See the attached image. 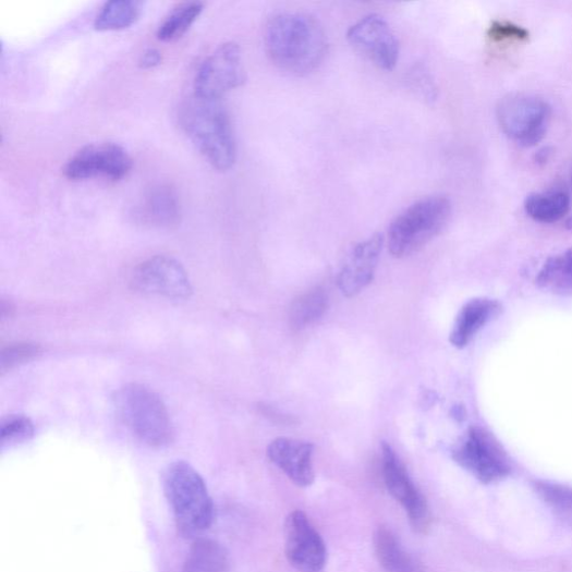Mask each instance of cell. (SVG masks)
<instances>
[{
    "label": "cell",
    "instance_id": "1",
    "mask_svg": "<svg viewBox=\"0 0 572 572\" xmlns=\"http://www.w3.org/2000/svg\"><path fill=\"white\" fill-rule=\"evenodd\" d=\"M264 47L271 62L292 75H306L322 64L328 39L319 21L303 13L275 15L264 33Z\"/></svg>",
    "mask_w": 572,
    "mask_h": 572
},
{
    "label": "cell",
    "instance_id": "2",
    "mask_svg": "<svg viewBox=\"0 0 572 572\" xmlns=\"http://www.w3.org/2000/svg\"><path fill=\"white\" fill-rule=\"evenodd\" d=\"M186 135L217 170L231 169L238 157L231 117L222 99H205L193 95L180 112Z\"/></svg>",
    "mask_w": 572,
    "mask_h": 572
},
{
    "label": "cell",
    "instance_id": "3",
    "mask_svg": "<svg viewBox=\"0 0 572 572\" xmlns=\"http://www.w3.org/2000/svg\"><path fill=\"white\" fill-rule=\"evenodd\" d=\"M162 482L180 532L192 537L207 531L214 519V506L199 473L186 462H174L166 468Z\"/></svg>",
    "mask_w": 572,
    "mask_h": 572
},
{
    "label": "cell",
    "instance_id": "4",
    "mask_svg": "<svg viewBox=\"0 0 572 572\" xmlns=\"http://www.w3.org/2000/svg\"><path fill=\"white\" fill-rule=\"evenodd\" d=\"M452 204L447 196L423 198L393 219L388 231L392 256H409L441 233L450 221Z\"/></svg>",
    "mask_w": 572,
    "mask_h": 572
},
{
    "label": "cell",
    "instance_id": "5",
    "mask_svg": "<svg viewBox=\"0 0 572 572\" xmlns=\"http://www.w3.org/2000/svg\"><path fill=\"white\" fill-rule=\"evenodd\" d=\"M115 402L121 419L142 442L153 448H163L171 442L172 424L154 390L139 384L126 385L117 393Z\"/></svg>",
    "mask_w": 572,
    "mask_h": 572
},
{
    "label": "cell",
    "instance_id": "6",
    "mask_svg": "<svg viewBox=\"0 0 572 572\" xmlns=\"http://www.w3.org/2000/svg\"><path fill=\"white\" fill-rule=\"evenodd\" d=\"M454 461L484 484L506 478L512 470L510 459L487 429L471 427L453 451Z\"/></svg>",
    "mask_w": 572,
    "mask_h": 572
},
{
    "label": "cell",
    "instance_id": "7",
    "mask_svg": "<svg viewBox=\"0 0 572 572\" xmlns=\"http://www.w3.org/2000/svg\"><path fill=\"white\" fill-rule=\"evenodd\" d=\"M497 115L509 138L522 147L532 148L546 136L550 107L538 97L509 95L499 102Z\"/></svg>",
    "mask_w": 572,
    "mask_h": 572
},
{
    "label": "cell",
    "instance_id": "8",
    "mask_svg": "<svg viewBox=\"0 0 572 572\" xmlns=\"http://www.w3.org/2000/svg\"><path fill=\"white\" fill-rule=\"evenodd\" d=\"M245 80L241 48L235 41H227L199 65L194 81V95L205 99H223Z\"/></svg>",
    "mask_w": 572,
    "mask_h": 572
},
{
    "label": "cell",
    "instance_id": "9",
    "mask_svg": "<svg viewBox=\"0 0 572 572\" xmlns=\"http://www.w3.org/2000/svg\"><path fill=\"white\" fill-rule=\"evenodd\" d=\"M132 169L129 153L115 143H98L84 146L71 156L63 167L70 181L105 178L120 181Z\"/></svg>",
    "mask_w": 572,
    "mask_h": 572
},
{
    "label": "cell",
    "instance_id": "10",
    "mask_svg": "<svg viewBox=\"0 0 572 572\" xmlns=\"http://www.w3.org/2000/svg\"><path fill=\"white\" fill-rule=\"evenodd\" d=\"M382 475L388 492L404 508L413 530L417 534H427L431 523L428 503L388 445L382 446Z\"/></svg>",
    "mask_w": 572,
    "mask_h": 572
},
{
    "label": "cell",
    "instance_id": "11",
    "mask_svg": "<svg viewBox=\"0 0 572 572\" xmlns=\"http://www.w3.org/2000/svg\"><path fill=\"white\" fill-rule=\"evenodd\" d=\"M285 556L300 572H321L327 563V547L309 518L294 511L284 524Z\"/></svg>",
    "mask_w": 572,
    "mask_h": 572
},
{
    "label": "cell",
    "instance_id": "12",
    "mask_svg": "<svg viewBox=\"0 0 572 572\" xmlns=\"http://www.w3.org/2000/svg\"><path fill=\"white\" fill-rule=\"evenodd\" d=\"M352 47L377 68L391 71L400 59V41L379 15H368L352 25L346 34Z\"/></svg>",
    "mask_w": 572,
    "mask_h": 572
},
{
    "label": "cell",
    "instance_id": "13",
    "mask_svg": "<svg viewBox=\"0 0 572 572\" xmlns=\"http://www.w3.org/2000/svg\"><path fill=\"white\" fill-rule=\"evenodd\" d=\"M132 283L142 292L182 300L192 294V285L182 264L168 256H155L135 270Z\"/></svg>",
    "mask_w": 572,
    "mask_h": 572
},
{
    "label": "cell",
    "instance_id": "14",
    "mask_svg": "<svg viewBox=\"0 0 572 572\" xmlns=\"http://www.w3.org/2000/svg\"><path fill=\"white\" fill-rule=\"evenodd\" d=\"M382 246V235L376 234L351 250L337 280L344 296H355L372 283Z\"/></svg>",
    "mask_w": 572,
    "mask_h": 572
},
{
    "label": "cell",
    "instance_id": "15",
    "mask_svg": "<svg viewBox=\"0 0 572 572\" xmlns=\"http://www.w3.org/2000/svg\"><path fill=\"white\" fill-rule=\"evenodd\" d=\"M314 446L297 439L280 437L268 448V458L297 487H311L315 482Z\"/></svg>",
    "mask_w": 572,
    "mask_h": 572
},
{
    "label": "cell",
    "instance_id": "16",
    "mask_svg": "<svg viewBox=\"0 0 572 572\" xmlns=\"http://www.w3.org/2000/svg\"><path fill=\"white\" fill-rule=\"evenodd\" d=\"M136 217L141 223L156 229L178 227L182 219L178 192L167 184L153 186L139 203Z\"/></svg>",
    "mask_w": 572,
    "mask_h": 572
},
{
    "label": "cell",
    "instance_id": "17",
    "mask_svg": "<svg viewBox=\"0 0 572 572\" xmlns=\"http://www.w3.org/2000/svg\"><path fill=\"white\" fill-rule=\"evenodd\" d=\"M501 311L502 305L497 300L478 297L468 301L455 319L450 336L451 343L459 349L466 346Z\"/></svg>",
    "mask_w": 572,
    "mask_h": 572
},
{
    "label": "cell",
    "instance_id": "18",
    "mask_svg": "<svg viewBox=\"0 0 572 572\" xmlns=\"http://www.w3.org/2000/svg\"><path fill=\"white\" fill-rule=\"evenodd\" d=\"M375 551L386 572H422V567L402 546L398 536L380 526L374 539Z\"/></svg>",
    "mask_w": 572,
    "mask_h": 572
},
{
    "label": "cell",
    "instance_id": "19",
    "mask_svg": "<svg viewBox=\"0 0 572 572\" xmlns=\"http://www.w3.org/2000/svg\"><path fill=\"white\" fill-rule=\"evenodd\" d=\"M570 195L563 190L535 193L525 198L524 209L536 222L553 224L569 212Z\"/></svg>",
    "mask_w": 572,
    "mask_h": 572
},
{
    "label": "cell",
    "instance_id": "20",
    "mask_svg": "<svg viewBox=\"0 0 572 572\" xmlns=\"http://www.w3.org/2000/svg\"><path fill=\"white\" fill-rule=\"evenodd\" d=\"M230 556L226 547L211 539H198L190 549L183 572H229Z\"/></svg>",
    "mask_w": 572,
    "mask_h": 572
},
{
    "label": "cell",
    "instance_id": "21",
    "mask_svg": "<svg viewBox=\"0 0 572 572\" xmlns=\"http://www.w3.org/2000/svg\"><path fill=\"white\" fill-rule=\"evenodd\" d=\"M537 284L553 294H572V247L545 263L537 277Z\"/></svg>",
    "mask_w": 572,
    "mask_h": 572
},
{
    "label": "cell",
    "instance_id": "22",
    "mask_svg": "<svg viewBox=\"0 0 572 572\" xmlns=\"http://www.w3.org/2000/svg\"><path fill=\"white\" fill-rule=\"evenodd\" d=\"M328 309V295L321 288L307 291L296 297L290 307V326L303 330L320 320Z\"/></svg>",
    "mask_w": 572,
    "mask_h": 572
},
{
    "label": "cell",
    "instance_id": "23",
    "mask_svg": "<svg viewBox=\"0 0 572 572\" xmlns=\"http://www.w3.org/2000/svg\"><path fill=\"white\" fill-rule=\"evenodd\" d=\"M143 13V3L137 0H111L98 12L95 27L99 31L122 29L135 24Z\"/></svg>",
    "mask_w": 572,
    "mask_h": 572
},
{
    "label": "cell",
    "instance_id": "24",
    "mask_svg": "<svg viewBox=\"0 0 572 572\" xmlns=\"http://www.w3.org/2000/svg\"><path fill=\"white\" fill-rule=\"evenodd\" d=\"M202 2H185L174 7L161 21L157 36L163 41L181 38L204 11Z\"/></svg>",
    "mask_w": 572,
    "mask_h": 572
},
{
    "label": "cell",
    "instance_id": "25",
    "mask_svg": "<svg viewBox=\"0 0 572 572\" xmlns=\"http://www.w3.org/2000/svg\"><path fill=\"white\" fill-rule=\"evenodd\" d=\"M535 489L552 513L572 527V488L553 482L538 480L535 483Z\"/></svg>",
    "mask_w": 572,
    "mask_h": 572
},
{
    "label": "cell",
    "instance_id": "26",
    "mask_svg": "<svg viewBox=\"0 0 572 572\" xmlns=\"http://www.w3.org/2000/svg\"><path fill=\"white\" fill-rule=\"evenodd\" d=\"M33 435V423L25 416H10L0 426V442L3 448L27 442Z\"/></svg>",
    "mask_w": 572,
    "mask_h": 572
},
{
    "label": "cell",
    "instance_id": "27",
    "mask_svg": "<svg viewBox=\"0 0 572 572\" xmlns=\"http://www.w3.org/2000/svg\"><path fill=\"white\" fill-rule=\"evenodd\" d=\"M40 346L34 343H17L8 346L0 354V370L5 373L33 361L40 354Z\"/></svg>",
    "mask_w": 572,
    "mask_h": 572
},
{
    "label": "cell",
    "instance_id": "28",
    "mask_svg": "<svg viewBox=\"0 0 572 572\" xmlns=\"http://www.w3.org/2000/svg\"><path fill=\"white\" fill-rule=\"evenodd\" d=\"M530 35L524 27L509 22L495 21L488 29V36L494 41L526 40L530 39Z\"/></svg>",
    "mask_w": 572,
    "mask_h": 572
},
{
    "label": "cell",
    "instance_id": "29",
    "mask_svg": "<svg viewBox=\"0 0 572 572\" xmlns=\"http://www.w3.org/2000/svg\"><path fill=\"white\" fill-rule=\"evenodd\" d=\"M413 83L419 85V90L426 99L433 100L436 97L435 86L431 81H428V75L423 71L421 74L414 73Z\"/></svg>",
    "mask_w": 572,
    "mask_h": 572
},
{
    "label": "cell",
    "instance_id": "30",
    "mask_svg": "<svg viewBox=\"0 0 572 572\" xmlns=\"http://www.w3.org/2000/svg\"><path fill=\"white\" fill-rule=\"evenodd\" d=\"M162 61V54L158 49L150 48L146 50L139 60V65L143 69H153L159 65Z\"/></svg>",
    "mask_w": 572,
    "mask_h": 572
},
{
    "label": "cell",
    "instance_id": "31",
    "mask_svg": "<svg viewBox=\"0 0 572 572\" xmlns=\"http://www.w3.org/2000/svg\"><path fill=\"white\" fill-rule=\"evenodd\" d=\"M261 412L267 417H270L273 422L280 424H292V419L288 416H284L279 411L273 410L271 406L263 405Z\"/></svg>",
    "mask_w": 572,
    "mask_h": 572
},
{
    "label": "cell",
    "instance_id": "32",
    "mask_svg": "<svg viewBox=\"0 0 572 572\" xmlns=\"http://www.w3.org/2000/svg\"><path fill=\"white\" fill-rule=\"evenodd\" d=\"M553 155L552 147H544L539 149L535 155V162L539 166L546 165Z\"/></svg>",
    "mask_w": 572,
    "mask_h": 572
},
{
    "label": "cell",
    "instance_id": "33",
    "mask_svg": "<svg viewBox=\"0 0 572 572\" xmlns=\"http://www.w3.org/2000/svg\"><path fill=\"white\" fill-rule=\"evenodd\" d=\"M565 228L568 230H572V216L568 219V221L565 223Z\"/></svg>",
    "mask_w": 572,
    "mask_h": 572
},
{
    "label": "cell",
    "instance_id": "34",
    "mask_svg": "<svg viewBox=\"0 0 572 572\" xmlns=\"http://www.w3.org/2000/svg\"><path fill=\"white\" fill-rule=\"evenodd\" d=\"M571 179H572V174H571Z\"/></svg>",
    "mask_w": 572,
    "mask_h": 572
}]
</instances>
